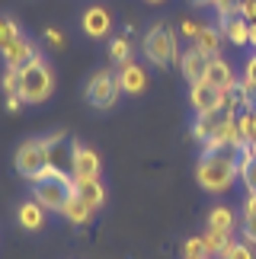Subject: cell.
Instances as JSON below:
<instances>
[{
	"label": "cell",
	"mask_w": 256,
	"mask_h": 259,
	"mask_svg": "<svg viewBox=\"0 0 256 259\" xmlns=\"http://www.w3.org/2000/svg\"><path fill=\"white\" fill-rule=\"evenodd\" d=\"M243 240H247L250 246H256V221H247V224H243Z\"/></svg>",
	"instance_id": "32"
},
{
	"label": "cell",
	"mask_w": 256,
	"mask_h": 259,
	"mask_svg": "<svg viewBox=\"0 0 256 259\" xmlns=\"http://www.w3.org/2000/svg\"><path fill=\"white\" fill-rule=\"evenodd\" d=\"M0 83H4L7 96L10 93H19V71H16V67H7V74H4V80H0Z\"/></svg>",
	"instance_id": "28"
},
{
	"label": "cell",
	"mask_w": 256,
	"mask_h": 259,
	"mask_svg": "<svg viewBox=\"0 0 256 259\" xmlns=\"http://www.w3.org/2000/svg\"><path fill=\"white\" fill-rule=\"evenodd\" d=\"M221 32L231 45H250V23L243 16H231L221 19Z\"/></svg>",
	"instance_id": "17"
},
{
	"label": "cell",
	"mask_w": 256,
	"mask_h": 259,
	"mask_svg": "<svg viewBox=\"0 0 256 259\" xmlns=\"http://www.w3.org/2000/svg\"><path fill=\"white\" fill-rule=\"evenodd\" d=\"M180 32H183L186 38H192V42H195V38H199V32H202V23H195V19H186V23L180 26Z\"/></svg>",
	"instance_id": "29"
},
{
	"label": "cell",
	"mask_w": 256,
	"mask_h": 259,
	"mask_svg": "<svg viewBox=\"0 0 256 259\" xmlns=\"http://www.w3.org/2000/svg\"><path fill=\"white\" fill-rule=\"evenodd\" d=\"M202 240H205V253H208L211 259H221L224 253H228V246L234 243V234H228V231H205Z\"/></svg>",
	"instance_id": "19"
},
{
	"label": "cell",
	"mask_w": 256,
	"mask_h": 259,
	"mask_svg": "<svg viewBox=\"0 0 256 259\" xmlns=\"http://www.w3.org/2000/svg\"><path fill=\"white\" fill-rule=\"evenodd\" d=\"M109 29H112V16L106 13L103 7H90V10L83 13V32H87V35L103 38V35H109Z\"/></svg>",
	"instance_id": "15"
},
{
	"label": "cell",
	"mask_w": 256,
	"mask_h": 259,
	"mask_svg": "<svg viewBox=\"0 0 256 259\" xmlns=\"http://www.w3.org/2000/svg\"><path fill=\"white\" fill-rule=\"evenodd\" d=\"M205 259H211V256H205Z\"/></svg>",
	"instance_id": "39"
},
{
	"label": "cell",
	"mask_w": 256,
	"mask_h": 259,
	"mask_svg": "<svg viewBox=\"0 0 256 259\" xmlns=\"http://www.w3.org/2000/svg\"><path fill=\"white\" fill-rule=\"evenodd\" d=\"M240 16L247 23H256V0H240Z\"/></svg>",
	"instance_id": "31"
},
{
	"label": "cell",
	"mask_w": 256,
	"mask_h": 259,
	"mask_svg": "<svg viewBox=\"0 0 256 259\" xmlns=\"http://www.w3.org/2000/svg\"><path fill=\"white\" fill-rule=\"evenodd\" d=\"M250 141H256V109L250 112Z\"/></svg>",
	"instance_id": "35"
},
{
	"label": "cell",
	"mask_w": 256,
	"mask_h": 259,
	"mask_svg": "<svg viewBox=\"0 0 256 259\" xmlns=\"http://www.w3.org/2000/svg\"><path fill=\"white\" fill-rule=\"evenodd\" d=\"M32 198L38 205L45 208V211H58L61 214L67 202L74 198V176L71 173H64V170H58V166H48V170L32 179Z\"/></svg>",
	"instance_id": "2"
},
{
	"label": "cell",
	"mask_w": 256,
	"mask_h": 259,
	"mask_svg": "<svg viewBox=\"0 0 256 259\" xmlns=\"http://www.w3.org/2000/svg\"><path fill=\"white\" fill-rule=\"evenodd\" d=\"M100 170H103V160L93 147H83L77 144L74 151V166H71V176L74 179H100Z\"/></svg>",
	"instance_id": "8"
},
{
	"label": "cell",
	"mask_w": 256,
	"mask_h": 259,
	"mask_svg": "<svg viewBox=\"0 0 256 259\" xmlns=\"http://www.w3.org/2000/svg\"><path fill=\"white\" fill-rule=\"evenodd\" d=\"M240 179L247 186V192H256V157L240 154Z\"/></svg>",
	"instance_id": "24"
},
{
	"label": "cell",
	"mask_w": 256,
	"mask_h": 259,
	"mask_svg": "<svg viewBox=\"0 0 256 259\" xmlns=\"http://www.w3.org/2000/svg\"><path fill=\"white\" fill-rule=\"evenodd\" d=\"M16 221L23 231H42V224H45V208L35 202V198H29V202L19 205V211H16Z\"/></svg>",
	"instance_id": "16"
},
{
	"label": "cell",
	"mask_w": 256,
	"mask_h": 259,
	"mask_svg": "<svg viewBox=\"0 0 256 259\" xmlns=\"http://www.w3.org/2000/svg\"><path fill=\"white\" fill-rule=\"evenodd\" d=\"M208 253H205V240L202 237H189L183 246V259H205Z\"/></svg>",
	"instance_id": "26"
},
{
	"label": "cell",
	"mask_w": 256,
	"mask_h": 259,
	"mask_svg": "<svg viewBox=\"0 0 256 259\" xmlns=\"http://www.w3.org/2000/svg\"><path fill=\"white\" fill-rule=\"evenodd\" d=\"M109 58L115 64H132V38L128 35H119V38H112V45H109Z\"/></svg>",
	"instance_id": "22"
},
{
	"label": "cell",
	"mask_w": 256,
	"mask_h": 259,
	"mask_svg": "<svg viewBox=\"0 0 256 259\" xmlns=\"http://www.w3.org/2000/svg\"><path fill=\"white\" fill-rule=\"evenodd\" d=\"M74 195L80 202H87L93 211L103 208V202H106V189H103L100 179H74Z\"/></svg>",
	"instance_id": "13"
},
{
	"label": "cell",
	"mask_w": 256,
	"mask_h": 259,
	"mask_svg": "<svg viewBox=\"0 0 256 259\" xmlns=\"http://www.w3.org/2000/svg\"><path fill=\"white\" fill-rule=\"evenodd\" d=\"M45 42L52 45V48H64V35L58 32L55 26H48V29H45Z\"/></svg>",
	"instance_id": "30"
},
{
	"label": "cell",
	"mask_w": 256,
	"mask_h": 259,
	"mask_svg": "<svg viewBox=\"0 0 256 259\" xmlns=\"http://www.w3.org/2000/svg\"><path fill=\"white\" fill-rule=\"evenodd\" d=\"M141 52L144 58L151 64L157 67H173V64H180V42H176V32H173V26H166V23H154L151 29L144 32L141 38Z\"/></svg>",
	"instance_id": "3"
},
{
	"label": "cell",
	"mask_w": 256,
	"mask_h": 259,
	"mask_svg": "<svg viewBox=\"0 0 256 259\" xmlns=\"http://www.w3.org/2000/svg\"><path fill=\"white\" fill-rule=\"evenodd\" d=\"M250 45L256 48V23H250Z\"/></svg>",
	"instance_id": "36"
},
{
	"label": "cell",
	"mask_w": 256,
	"mask_h": 259,
	"mask_svg": "<svg viewBox=\"0 0 256 259\" xmlns=\"http://www.w3.org/2000/svg\"><path fill=\"white\" fill-rule=\"evenodd\" d=\"M243 77H247V80H256V55L247 61V67H243Z\"/></svg>",
	"instance_id": "34"
},
{
	"label": "cell",
	"mask_w": 256,
	"mask_h": 259,
	"mask_svg": "<svg viewBox=\"0 0 256 259\" xmlns=\"http://www.w3.org/2000/svg\"><path fill=\"white\" fill-rule=\"evenodd\" d=\"M45 147H48V157H52V166H58V170L71 173L74 166V151H77V141L67 132H52L45 138Z\"/></svg>",
	"instance_id": "7"
},
{
	"label": "cell",
	"mask_w": 256,
	"mask_h": 259,
	"mask_svg": "<svg viewBox=\"0 0 256 259\" xmlns=\"http://www.w3.org/2000/svg\"><path fill=\"white\" fill-rule=\"evenodd\" d=\"M189 99H192L195 112H211V109L224 106V99H228V93H224V90H218V87H211L208 80H199V83H192V93H189Z\"/></svg>",
	"instance_id": "10"
},
{
	"label": "cell",
	"mask_w": 256,
	"mask_h": 259,
	"mask_svg": "<svg viewBox=\"0 0 256 259\" xmlns=\"http://www.w3.org/2000/svg\"><path fill=\"white\" fill-rule=\"evenodd\" d=\"M0 55H4L7 67H16V71H26L29 64H35L38 58H42V55L35 52V45L29 42V38H23V35H19L16 42H13V45L7 48V52H0Z\"/></svg>",
	"instance_id": "11"
},
{
	"label": "cell",
	"mask_w": 256,
	"mask_h": 259,
	"mask_svg": "<svg viewBox=\"0 0 256 259\" xmlns=\"http://www.w3.org/2000/svg\"><path fill=\"white\" fill-rule=\"evenodd\" d=\"M221 259H256V256H253V246L250 243H231L228 253H224Z\"/></svg>",
	"instance_id": "27"
},
{
	"label": "cell",
	"mask_w": 256,
	"mask_h": 259,
	"mask_svg": "<svg viewBox=\"0 0 256 259\" xmlns=\"http://www.w3.org/2000/svg\"><path fill=\"white\" fill-rule=\"evenodd\" d=\"M61 214H64V218H67L71 224H87V221H90V214H93V208L87 205V202H80V198L74 195L71 202H67V208H64Z\"/></svg>",
	"instance_id": "21"
},
{
	"label": "cell",
	"mask_w": 256,
	"mask_h": 259,
	"mask_svg": "<svg viewBox=\"0 0 256 259\" xmlns=\"http://www.w3.org/2000/svg\"><path fill=\"white\" fill-rule=\"evenodd\" d=\"M208 231H228V234H234V224H237V218H234V211L231 208H224V205H215L211 211H208Z\"/></svg>",
	"instance_id": "20"
},
{
	"label": "cell",
	"mask_w": 256,
	"mask_h": 259,
	"mask_svg": "<svg viewBox=\"0 0 256 259\" xmlns=\"http://www.w3.org/2000/svg\"><path fill=\"white\" fill-rule=\"evenodd\" d=\"M208 64H211V58L202 52V48H186V52L180 55V71H183V77L189 83H199V80H205V71H208Z\"/></svg>",
	"instance_id": "9"
},
{
	"label": "cell",
	"mask_w": 256,
	"mask_h": 259,
	"mask_svg": "<svg viewBox=\"0 0 256 259\" xmlns=\"http://www.w3.org/2000/svg\"><path fill=\"white\" fill-rule=\"evenodd\" d=\"M16 38H19V26L10 16H0V52H7Z\"/></svg>",
	"instance_id": "23"
},
{
	"label": "cell",
	"mask_w": 256,
	"mask_h": 259,
	"mask_svg": "<svg viewBox=\"0 0 256 259\" xmlns=\"http://www.w3.org/2000/svg\"><path fill=\"white\" fill-rule=\"evenodd\" d=\"M240 154L237 147H224V151H208L202 154L199 166H195V179L205 192H228L234 186V179H240Z\"/></svg>",
	"instance_id": "1"
},
{
	"label": "cell",
	"mask_w": 256,
	"mask_h": 259,
	"mask_svg": "<svg viewBox=\"0 0 256 259\" xmlns=\"http://www.w3.org/2000/svg\"><path fill=\"white\" fill-rule=\"evenodd\" d=\"M205 80H208L211 87H218V90H234L240 80L234 77V71H231V64L224 61V58H211V64H208V71H205Z\"/></svg>",
	"instance_id": "12"
},
{
	"label": "cell",
	"mask_w": 256,
	"mask_h": 259,
	"mask_svg": "<svg viewBox=\"0 0 256 259\" xmlns=\"http://www.w3.org/2000/svg\"><path fill=\"white\" fill-rule=\"evenodd\" d=\"M13 163H16V173L23 176V179H38L48 166H52V157H48V147H45V138H32V141H23L16 147V157H13Z\"/></svg>",
	"instance_id": "5"
},
{
	"label": "cell",
	"mask_w": 256,
	"mask_h": 259,
	"mask_svg": "<svg viewBox=\"0 0 256 259\" xmlns=\"http://www.w3.org/2000/svg\"><path fill=\"white\" fill-rule=\"evenodd\" d=\"M189 4H195V7H205V4H215V0H189Z\"/></svg>",
	"instance_id": "37"
},
{
	"label": "cell",
	"mask_w": 256,
	"mask_h": 259,
	"mask_svg": "<svg viewBox=\"0 0 256 259\" xmlns=\"http://www.w3.org/2000/svg\"><path fill=\"white\" fill-rule=\"evenodd\" d=\"M119 83H122V93H144V87H147V74H144V67L141 64H122L119 67Z\"/></svg>",
	"instance_id": "14"
},
{
	"label": "cell",
	"mask_w": 256,
	"mask_h": 259,
	"mask_svg": "<svg viewBox=\"0 0 256 259\" xmlns=\"http://www.w3.org/2000/svg\"><path fill=\"white\" fill-rule=\"evenodd\" d=\"M119 93H122V83H119V74L115 71H96L87 80V90H83L87 103L93 109H112Z\"/></svg>",
	"instance_id": "6"
},
{
	"label": "cell",
	"mask_w": 256,
	"mask_h": 259,
	"mask_svg": "<svg viewBox=\"0 0 256 259\" xmlns=\"http://www.w3.org/2000/svg\"><path fill=\"white\" fill-rule=\"evenodd\" d=\"M52 90H55V77L42 58L35 64H29L26 71H19V96H23V103H42V99L52 96Z\"/></svg>",
	"instance_id": "4"
},
{
	"label": "cell",
	"mask_w": 256,
	"mask_h": 259,
	"mask_svg": "<svg viewBox=\"0 0 256 259\" xmlns=\"http://www.w3.org/2000/svg\"><path fill=\"white\" fill-rule=\"evenodd\" d=\"M147 4H163V0H147Z\"/></svg>",
	"instance_id": "38"
},
{
	"label": "cell",
	"mask_w": 256,
	"mask_h": 259,
	"mask_svg": "<svg viewBox=\"0 0 256 259\" xmlns=\"http://www.w3.org/2000/svg\"><path fill=\"white\" fill-rule=\"evenodd\" d=\"M19 106H23V96H19V93H10L7 96V109H10V112H19Z\"/></svg>",
	"instance_id": "33"
},
{
	"label": "cell",
	"mask_w": 256,
	"mask_h": 259,
	"mask_svg": "<svg viewBox=\"0 0 256 259\" xmlns=\"http://www.w3.org/2000/svg\"><path fill=\"white\" fill-rule=\"evenodd\" d=\"M221 42H224V32L215 26H202L199 38H195V48H202L208 58H221Z\"/></svg>",
	"instance_id": "18"
},
{
	"label": "cell",
	"mask_w": 256,
	"mask_h": 259,
	"mask_svg": "<svg viewBox=\"0 0 256 259\" xmlns=\"http://www.w3.org/2000/svg\"><path fill=\"white\" fill-rule=\"evenodd\" d=\"M237 93H240V109H256V80H247V77H243V80L237 83Z\"/></svg>",
	"instance_id": "25"
}]
</instances>
